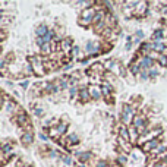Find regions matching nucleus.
<instances>
[{"instance_id": "f257e3e1", "label": "nucleus", "mask_w": 167, "mask_h": 167, "mask_svg": "<svg viewBox=\"0 0 167 167\" xmlns=\"http://www.w3.org/2000/svg\"><path fill=\"white\" fill-rule=\"evenodd\" d=\"M131 117H132V109L129 106H125V109H123V120L127 123L131 120Z\"/></svg>"}, {"instance_id": "f03ea898", "label": "nucleus", "mask_w": 167, "mask_h": 167, "mask_svg": "<svg viewBox=\"0 0 167 167\" xmlns=\"http://www.w3.org/2000/svg\"><path fill=\"white\" fill-rule=\"evenodd\" d=\"M91 19H94V10L89 9V10H87L85 13H84V21L85 22H89Z\"/></svg>"}, {"instance_id": "7ed1b4c3", "label": "nucleus", "mask_w": 167, "mask_h": 167, "mask_svg": "<svg viewBox=\"0 0 167 167\" xmlns=\"http://www.w3.org/2000/svg\"><path fill=\"white\" fill-rule=\"evenodd\" d=\"M141 66H142V68H150V66H152V60H151L150 57H144L142 60H141Z\"/></svg>"}, {"instance_id": "20e7f679", "label": "nucleus", "mask_w": 167, "mask_h": 167, "mask_svg": "<svg viewBox=\"0 0 167 167\" xmlns=\"http://www.w3.org/2000/svg\"><path fill=\"white\" fill-rule=\"evenodd\" d=\"M37 34L40 35V37H41V35H44V37H46V35L48 34V32H47V27H46V25H41V27H38V28H37Z\"/></svg>"}, {"instance_id": "39448f33", "label": "nucleus", "mask_w": 167, "mask_h": 167, "mask_svg": "<svg viewBox=\"0 0 167 167\" xmlns=\"http://www.w3.org/2000/svg\"><path fill=\"white\" fill-rule=\"evenodd\" d=\"M152 48L154 50H157V51H161V50H164V43H154L152 44Z\"/></svg>"}, {"instance_id": "423d86ee", "label": "nucleus", "mask_w": 167, "mask_h": 167, "mask_svg": "<svg viewBox=\"0 0 167 167\" xmlns=\"http://www.w3.org/2000/svg\"><path fill=\"white\" fill-rule=\"evenodd\" d=\"M89 94H91L94 98H98V97H100L98 89H97V88H94V87H91V88H89Z\"/></svg>"}, {"instance_id": "0eeeda50", "label": "nucleus", "mask_w": 167, "mask_h": 167, "mask_svg": "<svg viewBox=\"0 0 167 167\" xmlns=\"http://www.w3.org/2000/svg\"><path fill=\"white\" fill-rule=\"evenodd\" d=\"M135 126H136V127H142V126H144V120L141 119V117H138V119L135 120Z\"/></svg>"}, {"instance_id": "6e6552de", "label": "nucleus", "mask_w": 167, "mask_h": 167, "mask_svg": "<svg viewBox=\"0 0 167 167\" xmlns=\"http://www.w3.org/2000/svg\"><path fill=\"white\" fill-rule=\"evenodd\" d=\"M139 66H141V65H133V68H132V72H133V73H136V72L139 70Z\"/></svg>"}, {"instance_id": "1a4fd4ad", "label": "nucleus", "mask_w": 167, "mask_h": 167, "mask_svg": "<svg viewBox=\"0 0 167 167\" xmlns=\"http://www.w3.org/2000/svg\"><path fill=\"white\" fill-rule=\"evenodd\" d=\"M25 141H27V142H31V141H32L31 135H25Z\"/></svg>"}, {"instance_id": "9d476101", "label": "nucleus", "mask_w": 167, "mask_h": 167, "mask_svg": "<svg viewBox=\"0 0 167 167\" xmlns=\"http://www.w3.org/2000/svg\"><path fill=\"white\" fill-rule=\"evenodd\" d=\"M141 78H142V79H147V73L142 72V73H141Z\"/></svg>"}, {"instance_id": "9b49d317", "label": "nucleus", "mask_w": 167, "mask_h": 167, "mask_svg": "<svg viewBox=\"0 0 167 167\" xmlns=\"http://www.w3.org/2000/svg\"><path fill=\"white\" fill-rule=\"evenodd\" d=\"M161 35H163V34H161V32H160V31H158V32H156V35H154V37H156V38H160V37H161Z\"/></svg>"}, {"instance_id": "f8f14e48", "label": "nucleus", "mask_w": 167, "mask_h": 167, "mask_svg": "<svg viewBox=\"0 0 167 167\" xmlns=\"http://www.w3.org/2000/svg\"><path fill=\"white\" fill-rule=\"evenodd\" d=\"M75 95V88H70V97Z\"/></svg>"}, {"instance_id": "ddd939ff", "label": "nucleus", "mask_w": 167, "mask_h": 167, "mask_svg": "<svg viewBox=\"0 0 167 167\" xmlns=\"http://www.w3.org/2000/svg\"><path fill=\"white\" fill-rule=\"evenodd\" d=\"M160 60H161V63H167V59H166V57H161Z\"/></svg>"}]
</instances>
